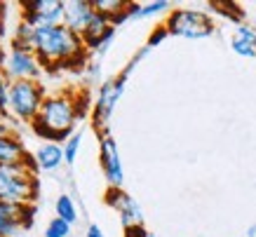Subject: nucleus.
Segmentation results:
<instances>
[{
	"label": "nucleus",
	"instance_id": "f257e3e1",
	"mask_svg": "<svg viewBox=\"0 0 256 237\" xmlns=\"http://www.w3.org/2000/svg\"><path fill=\"white\" fill-rule=\"evenodd\" d=\"M31 50L36 52V56L42 64V70H52L56 64L87 54V47L82 42V36L73 33L70 28H66L64 24L59 26H42L36 28L31 40Z\"/></svg>",
	"mask_w": 256,
	"mask_h": 237
},
{
	"label": "nucleus",
	"instance_id": "f03ea898",
	"mask_svg": "<svg viewBox=\"0 0 256 237\" xmlns=\"http://www.w3.org/2000/svg\"><path fill=\"white\" fill-rule=\"evenodd\" d=\"M38 176L24 164H0V202L2 204H36Z\"/></svg>",
	"mask_w": 256,
	"mask_h": 237
},
{
	"label": "nucleus",
	"instance_id": "7ed1b4c3",
	"mask_svg": "<svg viewBox=\"0 0 256 237\" xmlns=\"http://www.w3.org/2000/svg\"><path fill=\"white\" fill-rule=\"evenodd\" d=\"M38 118L45 124H50L54 132L64 134L66 138L73 136L76 122L80 120V110L76 104V92H54L47 94Z\"/></svg>",
	"mask_w": 256,
	"mask_h": 237
},
{
	"label": "nucleus",
	"instance_id": "20e7f679",
	"mask_svg": "<svg viewBox=\"0 0 256 237\" xmlns=\"http://www.w3.org/2000/svg\"><path fill=\"white\" fill-rule=\"evenodd\" d=\"M45 96L40 80H16L10 84V115L22 122H31L33 118H38Z\"/></svg>",
	"mask_w": 256,
	"mask_h": 237
},
{
	"label": "nucleus",
	"instance_id": "39448f33",
	"mask_svg": "<svg viewBox=\"0 0 256 237\" xmlns=\"http://www.w3.org/2000/svg\"><path fill=\"white\" fill-rule=\"evenodd\" d=\"M164 28H167L170 36L188 40H200L214 36V22L202 10H172L167 19H164Z\"/></svg>",
	"mask_w": 256,
	"mask_h": 237
},
{
	"label": "nucleus",
	"instance_id": "423d86ee",
	"mask_svg": "<svg viewBox=\"0 0 256 237\" xmlns=\"http://www.w3.org/2000/svg\"><path fill=\"white\" fill-rule=\"evenodd\" d=\"M0 68L5 70L10 82H16V80H38L40 73H42V64H40V59L36 56L33 50L12 40L10 50L0 59Z\"/></svg>",
	"mask_w": 256,
	"mask_h": 237
},
{
	"label": "nucleus",
	"instance_id": "0eeeda50",
	"mask_svg": "<svg viewBox=\"0 0 256 237\" xmlns=\"http://www.w3.org/2000/svg\"><path fill=\"white\" fill-rule=\"evenodd\" d=\"M22 22L31 24L33 28L42 26H59L64 24L66 0H22Z\"/></svg>",
	"mask_w": 256,
	"mask_h": 237
},
{
	"label": "nucleus",
	"instance_id": "6e6552de",
	"mask_svg": "<svg viewBox=\"0 0 256 237\" xmlns=\"http://www.w3.org/2000/svg\"><path fill=\"white\" fill-rule=\"evenodd\" d=\"M124 82H127V78L118 76L113 80H106V82L101 84L99 94H96V101H94L92 106V118H94V127L96 130H106V124H108L110 115L116 110V104L120 101L124 92Z\"/></svg>",
	"mask_w": 256,
	"mask_h": 237
},
{
	"label": "nucleus",
	"instance_id": "1a4fd4ad",
	"mask_svg": "<svg viewBox=\"0 0 256 237\" xmlns=\"http://www.w3.org/2000/svg\"><path fill=\"white\" fill-rule=\"evenodd\" d=\"M99 162L108 188H122L124 181L122 160H120V150H118L116 138L108 134V130L99 132Z\"/></svg>",
	"mask_w": 256,
	"mask_h": 237
},
{
	"label": "nucleus",
	"instance_id": "9d476101",
	"mask_svg": "<svg viewBox=\"0 0 256 237\" xmlns=\"http://www.w3.org/2000/svg\"><path fill=\"white\" fill-rule=\"evenodd\" d=\"M106 204L118 212L124 230L132 228V226H144V212H141L139 202L130 192H124L122 188H108L106 190Z\"/></svg>",
	"mask_w": 256,
	"mask_h": 237
},
{
	"label": "nucleus",
	"instance_id": "9b49d317",
	"mask_svg": "<svg viewBox=\"0 0 256 237\" xmlns=\"http://www.w3.org/2000/svg\"><path fill=\"white\" fill-rule=\"evenodd\" d=\"M94 2L92 0H66V8H64V26L70 28L73 33H82L87 31V26L94 16Z\"/></svg>",
	"mask_w": 256,
	"mask_h": 237
},
{
	"label": "nucleus",
	"instance_id": "f8f14e48",
	"mask_svg": "<svg viewBox=\"0 0 256 237\" xmlns=\"http://www.w3.org/2000/svg\"><path fill=\"white\" fill-rule=\"evenodd\" d=\"M113 36H116V26L110 24V16L101 14V12H94L87 31L82 33V42H85L87 52L90 50H104L110 42Z\"/></svg>",
	"mask_w": 256,
	"mask_h": 237
},
{
	"label": "nucleus",
	"instance_id": "ddd939ff",
	"mask_svg": "<svg viewBox=\"0 0 256 237\" xmlns=\"http://www.w3.org/2000/svg\"><path fill=\"white\" fill-rule=\"evenodd\" d=\"M26 155L28 153L24 148V141L14 132L0 136V164H22Z\"/></svg>",
	"mask_w": 256,
	"mask_h": 237
},
{
	"label": "nucleus",
	"instance_id": "4468645a",
	"mask_svg": "<svg viewBox=\"0 0 256 237\" xmlns=\"http://www.w3.org/2000/svg\"><path fill=\"white\" fill-rule=\"evenodd\" d=\"M230 47L238 56H249L254 59L256 56V28L247 26V24H240L235 28L233 38H230Z\"/></svg>",
	"mask_w": 256,
	"mask_h": 237
},
{
	"label": "nucleus",
	"instance_id": "2eb2a0df",
	"mask_svg": "<svg viewBox=\"0 0 256 237\" xmlns=\"http://www.w3.org/2000/svg\"><path fill=\"white\" fill-rule=\"evenodd\" d=\"M33 158L38 162L40 172H54V169L62 167V162H66L64 160V146L59 144H42L33 153Z\"/></svg>",
	"mask_w": 256,
	"mask_h": 237
},
{
	"label": "nucleus",
	"instance_id": "dca6fc26",
	"mask_svg": "<svg viewBox=\"0 0 256 237\" xmlns=\"http://www.w3.org/2000/svg\"><path fill=\"white\" fill-rule=\"evenodd\" d=\"M172 5L167 0H153V2H130L127 5V14L130 19H148V16H156V14H162V12H172Z\"/></svg>",
	"mask_w": 256,
	"mask_h": 237
},
{
	"label": "nucleus",
	"instance_id": "f3484780",
	"mask_svg": "<svg viewBox=\"0 0 256 237\" xmlns=\"http://www.w3.org/2000/svg\"><path fill=\"white\" fill-rule=\"evenodd\" d=\"M54 206H56V216H59V218H64L66 223H70V226H73V223L78 221V209H76V202H73V198H70V195H66V192H64V195H59Z\"/></svg>",
	"mask_w": 256,
	"mask_h": 237
},
{
	"label": "nucleus",
	"instance_id": "a211bd4d",
	"mask_svg": "<svg viewBox=\"0 0 256 237\" xmlns=\"http://www.w3.org/2000/svg\"><path fill=\"white\" fill-rule=\"evenodd\" d=\"M92 2H94V10H96V12L110 16V19L118 14H122L124 10H127V5H130V2H124V0H92Z\"/></svg>",
	"mask_w": 256,
	"mask_h": 237
},
{
	"label": "nucleus",
	"instance_id": "6ab92c4d",
	"mask_svg": "<svg viewBox=\"0 0 256 237\" xmlns=\"http://www.w3.org/2000/svg\"><path fill=\"white\" fill-rule=\"evenodd\" d=\"M10 78L0 68V120H10Z\"/></svg>",
	"mask_w": 256,
	"mask_h": 237
},
{
	"label": "nucleus",
	"instance_id": "aec40b11",
	"mask_svg": "<svg viewBox=\"0 0 256 237\" xmlns=\"http://www.w3.org/2000/svg\"><path fill=\"white\" fill-rule=\"evenodd\" d=\"M68 235H70V223H66L59 216H54L45 226V237H68Z\"/></svg>",
	"mask_w": 256,
	"mask_h": 237
},
{
	"label": "nucleus",
	"instance_id": "412c9836",
	"mask_svg": "<svg viewBox=\"0 0 256 237\" xmlns=\"http://www.w3.org/2000/svg\"><path fill=\"white\" fill-rule=\"evenodd\" d=\"M80 144H82V134H73V136L64 144V160L68 162V164H73L76 162V158H78V150H80Z\"/></svg>",
	"mask_w": 256,
	"mask_h": 237
},
{
	"label": "nucleus",
	"instance_id": "4be33fe9",
	"mask_svg": "<svg viewBox=\"0 0 256 237\" xmlns=\"http://www.w3.org/2000/svg\"><path fill=\"white\" fill-rule=\"evenodd\" d=\"M19 226L16 223H12V221H8L5 216L0 214V237H14L16 232H19Z\"/></svg>",
	"mask_w": 256,
	"mask_h": 237
},
{
	"label": "nucleus",
	"instance_id": "5701e85b",
	"mask_svg": "<svg viewBox=\"0 0 256 237\" xmlns=\"http://www.w3.org/2000/svg\"><path fill=\"white\" fill-rule=\"evenodd\" d=\"M167 36H170V33H167V28H164V24H162V26H158V28H153V33L148 36V42H146V45L150 47V50H153V47L160 45V42H162V40L167 38Z\"/></svg>",
	"mask_w": 256,
	"mask_h": 237
},
{
	"label": "nucleus",
	"instance_id": "b1692460",
	"mask_svg": "<svg viewBox=\"0 0 256 237\" xmlns=\"http://www.w3.org/2000/svg\"><path fill=\"white\" fill-rule=\"evenodd\" d=\"M124 237H153L144 226H132V228L124 230Z\"/></svg>",
	"mask_w": 256,
	"mask_h": 237
},
{
	"label": "nucleus",
	"instance_id": "393cba45",
	"mask_svg": "<svg viewBox=\"0 0 256 237\" xmlns=\"http://www.w3.org/2000/svg\"><path fill=\"white\" fill-rule=\"evenodd\" d=\"M87 237H106V235H104V230H101L96 223H92V226L87 228Z\"/></svg>",
	"mask_w": 256,
	"mask_h": 237
},
{
	"label": "nucleus",
	"instance_id": "a878e982",
	"mask_svg": "<svg viewBox=\"0 0 256 237\" xmlns=\"http://www.w3.org/2000/svg\"><path fill=\"white\" fill-rule=\"evenodd\" d=\"M2 134H10V127H8V122L0 120V136H2Z\"/></svg>",
	"mask_w": 256,
	"mask_h": 237
},
{
	"label": "nucleus",
	"instance_id": "bb28decb",
	"mask_svg": "<svg viewBox=\"0 0 256 237\" xmlns=\"http://www.w3.org/2000/svg\"><path fill=\"white\" fill-rule=\"evenodd\" d=\"M247 237H256V226H252V228H247Z\"/></svg>",
	"mask_w": 256,
	"mask_h": 237
}]
</instances>
